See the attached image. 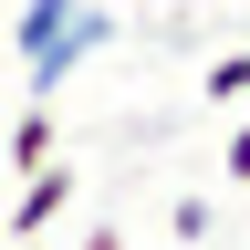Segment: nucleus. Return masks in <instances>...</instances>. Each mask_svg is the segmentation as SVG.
<instances>
[{
	"instance_id": "0eeeda50",
	"label": "nucleus",
	"mask_w": 250,
	"mask_h": 250,
	"mask_svg": "<svg viewBox=\"0 0 250 250\" xmlns=\"http://www.w3.org/2000/svg\"><path fill=\"white\" fill-rule=\"evenodd\" d=\"M219 177H229V188H250V125H229V146H219Z\"/></svg>"
},
{
	"instance_id": "423d86ee",
	"label": "nucleus",
	"mask_w": 250,
	"mask_h": 250,
	"mask_svg": "<svg viewBox=\"0 0 250 250\" xmlns=\"http://www.w3.org/2000/svg\"><path fill=\"white\" fill-rule=\"evenodd\" d=\"M167 229H177V240H208L219 208H208V198H167Z\"/></svg>"
},
{
	"instance_id": "f257e3e1",
	"label": "nucleus",
	"mask_w": 250,
	"mask_h": 250,
	"mask_svg": "<svg viewBox=\"0 0 250 250\" xmlns=\"http://www.w3.org/2000/svg\"><path fill=\"white\" fill-rule=\"evenodd\" d=\"M104 42H115V11H104V0H83V11H73V21H62L42 52L21 62V94H31V104H52V94L73 83V73H83V62L104 52Z\"/></svg>"
},
{
	"instance_id": "7ed1b4c3",
	"label": "nucleus",
	"mask_w": 250,
	"mask_h": 250,
	"mask_svg": "<svg viewBox=\"0 0 250 250\" xmlns=\"http://www.w3.org/2000/svg\"><path fill=\"white\" fill-rule=\"evenodd\" d=\"M52 156H62V115L52 104H21L0 125V177H31V167H52Z\"/></svg>"
},
{
	"instance_id": "6e6552de",
	"label": "nucleus",
	"mask_w": 250,
	"mask_h": 250,
	"mask_svg": "<svg viewBox=\"0 0 250 250\" xmlns=\"http://www.w3.org/2000/svg\"><path fill=\"white\" fill-rule=\"evenodd\" d=\"M83 250H125V229H83Z\"/></svg>"
},
{
	"instance_id": "f03ea898",
	"label": "nucleus",
	"mask_w": 250,
	"mask_h": 250,
	"mask_svg": "<svg viewBox=\"0 0 250 250\" xmlns=\"http://www.w3.org/2000/svg\"><path fill=\"white\" fill-rule=\"evenodd\" d=\"M73 198H83V167H73V156H52V167H31V177H21V198H11V219H0V229H11V240H42Z\"/></svg>"
},
{
	"instance_id": "39448f33",
	"label": "nucleus",
	"mask_w": 250,
	"mask_h": 250,
	"mask_svg": "<svg viewBox=\"0 0 250 250\" xmlns=\"http://www.w3.org/2000/svg\"><path fill=\"white\" fill-rule=\"evenodd\" d=\"M198 94H208V104H250V42H240V52H219L208 73H198Z\"/></svg>"
},
{
	"instance_id": "20e7f679",
	"label": "nucleus",
	"mask_w": 250,
	"mask_h": 250,
	"mask_svg": "<svg viewBox=\"0 0 250 250\" xmlns=\"http://www.w3.org/2000/svg\"><path fill=\"white\" fill-rule=\"evenodd\" d=\"M73 11H83V0H21V11H11V62H31V52H42Z\"/></svg>"
}]
</instances>
